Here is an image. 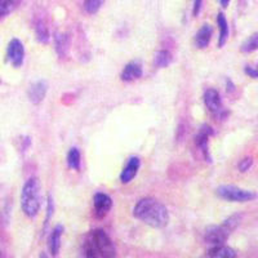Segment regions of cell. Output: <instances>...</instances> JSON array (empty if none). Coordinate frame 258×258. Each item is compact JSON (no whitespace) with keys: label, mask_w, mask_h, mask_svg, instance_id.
<instances>
[{"label":"cell","mask_w":258,"mask_h":258,"mask_svg":"<svg viewBox=\"0 0 258 258\" xmlns=\"http://www.w3.org/2000/svg\"><path fill=\"white\" fill-rule=\"evenodd\" d=\"M133 216L154 229H163L169 223V213L160 202L151 198H145L136 204Z\"/></svg>","instance_id":"1"},{"label":"cell","mask_w":258,"mask_h":258,"mask_svg":"<svg viewBox=\"0 0 258 258\" xmlns=\"http://www.w3.org/2000/svg\"><path fill=\"white\" fill-rule=\"evenodd\" d=\"M83 252L88 258H111L116 255V248L103 230H93L85 236Z\"/></svg>","instance_id":"2"},{"label":"cell","mask_w":258,"mask_h":258,"mask_svg":"<svg viewBox=\"0 0 258 258\" xmlns=\"http://www.w3.org/2000/svg\"><path fill=\"white\" fill-rule=\"evenodd\" d=\"M21 207L29 218H35L41 208V185L36 177L27 179L21 191Z\"/></svg>","instance_id":"3"},{"label":"cell","mask_w":258,"mask_h":258,"mask_svg":"<svg viewBox=\"0 0 258 258\" xmlns=\"http://www.w3.org/2000/svg\"><path fill=\"white\" fill-rule=\"evenodd\" d=\"M218 197L223 200H227V202L232 203H246L252 202L257 198L255 192L250 190H244V188L236 187V186L232 185H225L220 186V187L216 190Z\"/></svg>","instance_id":"4"},{"label":"cell","mask_w":258,"mask_h":258,"mask_svg":"<svg viewBox=\"0 0 258 258\" xmlns=\"http://www.w3.org/2000/svg\"><path fill=\"white\" fill-rule=\"evenodd\" d=\"M203 98H204V103H206L207 109L209 110V112H211L214 117L225 119L227 112L223 110L220 92L216 91V89L213 88H209L204 92V97H203Z\"/></svg>","instance_id":"5"},{"label":"cell","mask_w":258,"mask_h":258,"mask_svg":"<svg viewBox=\"0 0 258 258\" xmlns=\"http://www.w3.org/2000/svg\"><path fill=\"white\" fill-rule=\"evenodd\" d=\"M230 234H231V230L225 223L220 226H211L206 230L204 240L209 245H220L229 239Z\"/></svg>","instance_id":"6"},{"label":"cell","mask_w":258,"mask_h":258,"mask_svg":"<svg viewBox=\"0 0 258 258\" xmlns=\"http://www.w3.org/2000/svg\"><path fill=\"white\" fill-rule=\"evenodd\" d=\"M8 61L12 63L13 68L18 69L24 64L25 61V47L20 39H12L9 41L8 49H7Z\"/></svg>","instance_id":"7"},{"label":"cell","mask_w":258,"mask_h":258,"mask_svg":"<svg viewBox=\"0 0 258 258\" xmlns=\"http://www.w3.org/2000/svg\"><path fill=\"white\" fill-rule=\"evenodd\" d=\"M213 135L214 132L213 129H212V126L204 124V125L200 128L197 137H195V145L200 149V151L203 153V156L206 159V161H209V163L212 161L211 154H209V138Z\"/></svg>","instance_id":"8"},{"label":"cell","mask_w":258,"mask_h":258,"mask_svg":"<svg viewBox=\"0 0 258 258\" xmlns=\"http://www.w3.org/2000/svg\"><path fill=\"white\" fill-rule=\"evenodd\" d=\"M94 213L97 218H103L107 216L112 208V199L103 192H97L93 198Z\"/></svg>","instance_id":"9"},{"label":"cell","mask_w":258,"mask_h":258,"mask_svg":"<svg viewBox=\"0 0 258 258\" xmlns=\"http://www.w3.org/2000/svg\"><path fill=\"white\" fill-rule=\"evenodd\" d=\"M48 91V83L45 80H38L34 84L30 85L29 92H27V97L29 101L34 105H39L41 101L45 98V94Z\"/></svg>","instance_id":"10"},{"label":"cell","mask_w":258,"mask_h":258,"mask_svg":"<svg viewBox=\"0 0 258 258\" xmlns=\"http://www.w3.org/2000/svg\"><path fill=\"white\" fill-rule=\"evenodd\" d=\"M141 167V159L138 156H131L126 163V165L124 167V169L121 170L120 173V182L121 183H129L132 181L136 176H137L138 170Z\"/></svg>","instance_id":"11"},{"label":"cell","mask_w":258,"mask_h":258,"mask_svg":"<svg viewBox=\"0 0 258 258\" xmlns=\"http://www.w3.org/2000/svg\"><path fill=\"white\" fill-rule=\"evenodd\" d=\"M142 74H144V70H142V66L140 62H129L128 64H125V68L124 70L121 71V80L126 83L135 82V80H138L140 78L142 77Z\"/></svg>","instance_id":"12"},{"label":"cell","mask_w":258,"mask_h":258,"mask_svg":"<svg viewBox=\"0 0 258 258\" xmlns=\"http://www.w3.org/2000/svg\"><path fill=\"white\" fill-rule=\"evenodd\" d=\"M212 35H213V29L209 25H203L202 29L195 35V45H197V48L206 49L209 43H211Z\"/></svg>","instance_id":"13"},{"label":"cell","mask_w":258,"mask_h":258,"mask_svg":"<svg viewBox=\"0 0 258 258\" xmlns=\"http://www.w3.org/2000/svg\"><path fill=\"white\" fill-rule=\"evenodd\" d=\"M62 232H63V227L62 225H57L53 229L52 234L49 236V243H48V248L52 255H57L59 253V248H61V240H62Z\"/></svg>","instance_id":"14"},{"label":"cell","mask_w":258,"mask_h":258,"mask_svg":"<svg viewBox=\"0 0 258 258\" xmlns=\"http://www.w3.org/2000/svg\"><path fill=\"white\" fill-rule=\"evenodd\" d=\"M207 255L212 258H235L236 257V253L230 246L220 244V245H212V248L208 250Z\"/></svg>","instance_id":"15"},{"label":"cell","mask_w":258,"mask_h":258,"mask_svg":"<svg viewBox=\"0 0 258 258\" xmlns=\"http://www.w3.org/2000/svg\"><path fill=\"white\" fill-rule=\"evenodd\" d=\"M217 25H218V29H220V40H218V47L222 48L223 45L227 43V39H229V24H227V20H226L223 13H218Z\"/></svg>","instance_id":"16"},{"label":"cell","mask_w":258,"mask_h":258,"mask_svg":"<svg viewBox=\"0 0 258 258\" xmlns=\"http://www.w3.org/2000/svg\"><path fill=\"white\" fill-rule=\"evenodd\" d=\"M172 54H170L169 50H159L155 53V57H154V63H155L156 68H168L170 63H172Z\"/></svg>","instance_id":"17"},{"label":"cell","mask_w":258,"mask_h":258,"mask_svg":"<svg viewBox=\"0 0 258 258\" xmlns=\"http://www.w3.org/2000/svg\"><path fill=\"white\" fill-rule=\"evenodd\" d=\"M80 163H82V156L80 151L77 147H71L68 154V165L73 170H80Z\"/></svg>","instance_id":"18"},{"label":"cell","mask_w":258,"mask_h":258,"mask_svg":"<svg viewBox=\"0 0 258 258\" xmlns=\"http://www.w3.org/2000/svg\"><path fill=\"white\" fill-rule=\"evenodd\" d=\"M54 45H56V50L58 53L59 57H64L68 54L69 50V38L62 34H57L54 36Z\"/></svg>","instance_id":"19"},{"label":"cell","mask_w":258,"mask_h":258,"mask_svg":"<svg viewBox=\"0 0 258 258\" xmlns=\"http://www.w3.org/2000/svg\"><path fill=\"white\" fill-rule=\"evenodd\" d=\"M36 39H38L40 43H48L49 41V31H48L47 25L43 22V21H39L36 24Z\"/></svg>","instance_id":"20"},{"label":"cell","mask_w":258,"mask_h":258,"mask_svg":"<svg viewBox=\"0 0 258 258\" xmlns=\"http://www.w3.org/2000/svg\"><path fill=\"white\" fill-rule=\"evenodd\" d=\"M20 0H0V17H6L18 6Z\"/></svg>","instance_id":"21"},{"label":"cell","mask_w":258,"mask_h":258,"mask_svg":"<svg viewBox=\"0 0 258 258\" xmlns=\"http://www.w3.org/2000/svg\"><path fill=\"white\" fill-rule=\"evenodd\" d=\"M258 48V34H253L252 36L246 39L241 44V52L243 53H252L257 50Z\"/></svg>","instance_id":"22"},{"label":"cell","mask_w":258,"mask_h":258,"mask_svg":"<svg viewBox=\"0 0 258 258\" xmlns=\"http://www.w3.org/2000/svg\"><path fill=\"white\" fill-rule=\"evenodd\" d=\"M105 0H85L84 2V9L89 15H94L101 9L103 6Z\"/></svg>","instance_id":"23"},{"label":"cell","mask_w":258,"mask_h":258,"mask_svg":"<svg viewBox=\"0 0 258 258\" xmlns=\"http://www.w3.org/2000/svg\"><path fill=\"white\" fill-rule=\"evenodd\" d=\"M253 165V159L252 158H244L243 160L240 161V164H239V169H240L241 173H245L248 170L252 168Z\"/></svg>","instance_id":"24"},{"label":"cell","mask_w":258,"mask_h":258,"mask_svg":"<svg viewBox=\"0 0 258 258\" xmlns=\"http://www.w3.org/2000/svg\"><path fill=\"white\" fill-rule=\"evenodd\" d=\"M244 73H245L249 78H252V79H257L258 78V71L255 70L254 68H252V66H245Z\"/></svg>","instance_id":"25"},{"label":"cell","mask_w":258,"mask_h":258,"mask_svg":"<svg viewBox=\"0 0 258 258\" xmlns=\"http://www.w3.org/2000/svg\"><path fill=\"white\" fill-rule=\"evenodd\" d=\"M53 208H54V207H53V199L49 195V197H48V203H47V222L45 223H48L49 218L53 216Z\"/></svg>","instance_id":"26"},{"label":"cell","mask_w":258,"mask_h":258,"mask_svg":"<svg viewBox=\"0 0 258 258\" xmlns=\"http://www.w3.org/2000/svg\"><path fill=\"white\" fill-rule=\"evenodd\" d=\"M202 6H203V0H194V8H192V15L195 17H198L202 11Z\"/></svg>","instance_id":"27"},{"label":"cell","mask_w":258,"mask_h":258,"mask_svg":"<svg viewBox=\"0 0 258 258\" xmlns=\"http://www.w3.org/2000/svg\"><path fill=\"white\" fill-rule=\"evenodd\" d=\"M226 89H227V92H229V93L235 92V84L230 79H226Z\"/></svg>","instance_id":"28"},{"label":"cell","mask_w":258,"mask_h":258,"mask_svg":"<svg viewBox=\"0 0 258 258\" xmlns=\"http://www.w3.org/2000/svg\"><path fill=\"white\" fill-rule=\"evenodd\" d=\"M230 2H231V0H220L221 6H222L223 8H226V7L229 6V4H230Z\"/></svg>","instance_id":"29"}]
</instances>
